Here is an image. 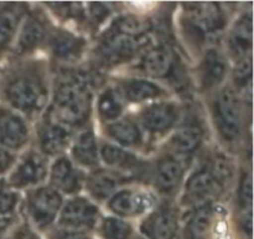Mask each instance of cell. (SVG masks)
Here are the masks:
<instances>
[{
    "label": "cell",
    "instance_id": "1",
    "mask_svg": "<svg viewBox=\"0 0 254 239\" xmlns=\"http://www.w3.org/2000/svg\"><path fill=\"white\" fill-rule=\"evenodd\" d=\"M2 104L25 118H39L51 98V78L46 62L16 60L0 74Z\"/></svg>",
    "mask_w": 254,
    "mask_h": 239
},
{
    "label": "cell",
    "instance_id": "2",
    "mask_svg": "<svg viewBox=\"0 0 254 239\" xmlns=\"http://www.w3.org/2000/svg\"><path fill=\"white\" fill-rule=\"evenodd\" d=\"M94 77L89 71L64 67L54 82L46 112L73 130L89 125L93 112Z\"/></svg>",
    "mask_w": 254,
    "mask_h": 239
},
{
    "label": "cell",
    "instance_id": "3",
    "mask_svg": "<svg viewBox=\"0 0 254 239\" xmlns=\"http://www.w3.org/2000/svg\"><path fill=\"white\" fill-rule=\"evenodd\" d=\"M180 21L184 36L191 46L208 49L225 32L227 14L218 2H185Z\"/></svg>",
    "mask_w": 254,
    "mask_h": 239
},
{
    "label": "cell",
    "instance_id": "4",
    "mask_svg": "<svg viewBox=\"0 0 254 239\" xmlns=\"http://www.w3.org/2000/svg\"><path fill=\"white\" fill-rule=\"evenodd\" d=\"M210 112L218 138L228 148L241 144L246 134V103L231 86L211 94Z\"/></svg>",
    "mask_w": 254,
    "mask_h": 239
},
{
    "label": "cell",
    "instance_id": "5",
    "mask_svg": "<svg viewBox=\"0 0 254 239\" xmlns=\"http://www.w3.org/2000/svg\"><path fill=\"white\" fill-rule=\"evenodd\" d=\"M150 32L131 35L111 25L99 37L93 51V62L98 68L111 69L139 59L153 45Z\"/></svg>",
    "mask_w": 254,
    "mask_h": 239
},
{
    "label": "cell",
    "instance_id": "6",
    "mask_svg": "<svg viewBox=\"0 0 254 239\" xmlns=\"http://www.w3.org/2000/svg\"><path fill=\"white\" fill-rule=\"evenodd\" d=\"M136 68L151 81L166 79L174 84L176 83V87L186 88L185 71L181 67L180 61L176 59L174 50L165 42H154L150 45L139 56Z\"/></svg>",
    "mask_w": 254,
    "mask_h": 239
},
{
    "label": "cell",
    "instance_id": "7",
    "mask_svg": "<svg viewBox=\"0 0 254 239\" xmlns=\"http://www.w3.org/2000/svg\"><path fill=\"white\" fill-rule=\"evenodd\" d=\"M64 201V196L49 185L26 190L24 210L27 220L37 230H46L59 218Z\"/></svg>",
    "mask_w": 254,
    "mask_h": 239
},
{
    "label": "cell",
    "instance_id": "8",
    "mask_svg": "<svg viewBox=\"0 0 254 239\" xmlns=\"http://www.w3.org/2000/svg\"><path fill=\"white\" fill-rule=\"evenodd\" d=\"M49 158L37 149L25 151L12 165L5 181L12 190H30L44 185L49 178Z\"/></svg>",
    "mask_w": 254,
    "mask_h": 239
},
{
    "label": "cell",
    "instance_id": "9",
    "mask_svg": "<svg viewBox=\"0 0 254 239\" xmlns=\"http://www.w3.org/2000/svg\"><path fill=\"white\" fill-rule=\"evenodd\" d=\"M159 203L158 195L146 187H122L107 201V207L119 218H133L148 215Z\"/></svg>",
    "mask_w": 254,
    "mask_h": 239
},
{
    "label": "cell",
    "instance_id": "10",
    "mask_svg": "<svg viewBox=\"0 0 254 239\" xmlns=\"http://www.w3.org/2000/svg\"><path fill=\"white\" fill-rule=\"evenodd\" d=\"M190 159L180 158L170 153H164L150 166V176L156 192L164 196H173L185 181Z\"/></svg>",
    "mask_w": 254,
    "mask_h": 239
},
{
    "label": "cell",
    "instance_id": "11",
    "mask_svg": "<svg viewBox=\"0 0 254 239\" xmlns=\"http://www.w3.org/2000/svg\"><path fill=\"white\" fill-rule=\"evenodd\" d=\"M180 118L181 107L176 102L155 101L141 109L136 121L143 133L160 136L176 128Z\"/></svg>",
    "mask_w": 254,
    "mask_h": 239
},
{
    "label": "cell",
    "instance_id": "12",
    "mask_svg": "<svg viewBox=\"0 0 254 239\" xmlns=\"http://www.w3.org/2000/svg\"><path fill=\"white\" fill-rule=\"evenodd\" d=\"M222 50L211 46L202 52L201 61L196 68L197 87L201 93L212 94L223 87L230 73V61Z\"/></svg>",
    "mask_w": 254,
    "mask_h": 239
},
{
    "label": "cell",
    "instance_id": "13",
    "mask_svg": "<svg viewBox=\"0 0 254 239\" xmlns=\"http://www.w3.org/2000/svg\"><path fill=\"white\" fill-rule=\"evenodd\" d=\"M101 212L96 202L77 195L64 201L57 220L62 230L87 232L96 227Z\"/></svg>",
    "mask_w": 254,
    "mask_h": 239
},
{
    "label": "cell",
    "instance_id": "14",
    "mask_svg": "<svg viewBox=\"0 0 254 239\" xmlns=\"http://www.w3.org/2000/svg\"><path fill=\"white\" fill-rule=\"evenodd\" d=\"M221 190L211 175L206 160L189 175L184 182L180 206L193 208L207 202H213L221 195Z\"/></svg>",
    "mask_w": 254,
    "mask_h": 239
},
{
    "label": "cell",
    "instance_id": "15",
    "mask_svg": "<svg viewBox=\"0 0 254 239\" xmlns=\"http://www.w3.org/2000/svg\"><path fill=\"white\" fill-rule=\"evenodd\" d=\"M50 29L51 27L41 15L32 11L27 12L10 47L12 57L15 60H22L34 54L41 45L46 44Z\"/></svg>",
    "mask_w": 254,
    "mask_h": 239
},
{
    "label": "cell",
    "instance_id": "16",
    "mask_svg": "<svg viewBox=\"0 0 254 239\" xmlns=\"http://www.w3.org/2000/svg\"><path fill=\"white\" fill-rule=\"evenodd\" d=\"M74 131L76 130L57 121L45 112L37 124V150L47 158L64 155L73 140Z\"/></svg>",
    "mask_w": 254,
    "mask_h": 239
},
{
    "label": "cell",
    "instance_id": "17",
    "mask_svg": "<svg viewBox=\"0 0 254 239\" xmlns=\"http://www.w3.org/2000/svg\"><path fill=\"white\" fill-rule=\"evenodd\" d=\"M179 208L171 201L159 202L140 225V232L146 239H174L179 230Z\"/></svg>",
    "mask_w": 254,
    "mask_h": 239
},
{
    "label": "cell",
    "instance_id": "18",
    "mask_svg": "<svg viewBox=\"0 0 254 239\" xmlns=\"http://www.w3.org/2000/svg\"><path fill=\"white\" fill-rule=\"evenodd\" d=\"M99 158L107 169L121 174L128 180L145 175L150 173V168H146L144 160H141L135 153L128 149L116 145L111 141H103L99 144Z\"/></svg>",
    "mask_w": 254,
    "mask_h": 239
},
{
    "label": "cell",
    "instance_id": "19",
    "mask_svg": "<svg viewBox=\"0 0 254 239\" xmlns=\"http://www.w3.org/2000/svg\"><path fill=\"white\" fill-rule=\"evenodd\" d=\"M46 45L55 61L64 67H71L83 57L87 50V40L83 36L64 29L51 27Z\"/></svg>",
    "mask_w": 254,
    "mask_h": 239
},
{
    "label": "cell",
    "instance_id": "20",
    "mask_svg": "<svg viewBox=\"0 0 254 239\" xmlns=\"http://www.w3.org/2000/svg\"><path fill=\"white\" fill-rule=\"evenodd\" d=\"M86 175L82 169L76 166L66 155L55 158L50 164L49 186L61 193L62 196H77L84 188Z\"/></svg>",
    "mask_w": 254,
    "mask_h": 239
},
{
    "label": "cell",
    "instance_id": "21",
    "mask_svg": "<svg viewBox=\"0 0 254 239\" xmlns=\"http://www.w3.org/2000/svg\"><path fill=\"white\" fill-rule=\"evenodd\" d=\"M31 130L27 119L9 107L0 104V146L11 153L29 144Z\"/></svg>",
    "mask_w": 254,
    "mask_h": 239
},
{
    "label": "cell",
    "instance_id": "22",
    "mask_svg": "<svg viewBox=\"0 0 254 239\" xmlns=\"http://www.w3.org/2000/svg\"><path fill=\"white\" fill-rule=\"evenodd\" d=\"M253 15L251 11L242 12L233 22L226 39V55L235 62L252 56Z\"/></svg>",
    "mask_w": 254,
    "mask_h": 239
},
{
    "label": "cell",
    "instance_id": "23",
    "mask_svg": "<svg viewBox=\"0 0 254 239\" xmlns=\"http://www.w3.org/2000/svg\"><path fill=\"white\" fill-rule=\"evenodd\" d=\"M205 141V131L198 121L191 120L181 124L173 131L166 141V153L180 158L190 159L197 153Z\"/></svg>",
    "mask_w": 254,
    "mask_h": 239
},
{
    "label": "cell",
    "instance_id": "24",
    "mask_svg": "<svg viewBox=\"0 0 254 239\" xmlns=\"http://www.w3.org/2000/svg\"><path fill=\"white\" fill-rule=\"evenodd\" d=\"M71 160L79 169H87L92 171L99 168V144L94 134L93 128L87 125L74 133L73 140L71 143Z\"/></svg>",
    "mask_w": 254,
    "mask_h": 239
},
{
    "label": "cell",
    "instance_id": "25",
    "mask_svg": "<svg viewBox=\"0 0 254 239\" xmlns=\"http://www.w3.org/2000/svg\"><path fill=\"white\" fill-rule=\"evenodd\" d=\"M117 88L126 103L140 104L151 101H160L168 96V91L158 82L145 77H128L119 79Z\"/></svg>",
    "mask_w": 254,
    "mask_h": 239
},
{
    "label": "cell",
    "instance_id": "26",
    "mask_svg": "<svg viewBox=\"0 0 254 239\" xmlns=\"http://www.w3.org/2000/svg\"><path fill=\"white\" fill-rule=\"evenodd\" d=\"M128 179L109 169L97 168L86 175L84 190L92 200L97 202H107Z\"/></svg>",
    "mask_w": 254,
    "mask_h": 239
},
{
    "label": "cell",
    "instance_id": "27",
    "mask_svg": "<svg viewBox=\"0 0 254 239\" xmlns=\"http://www.w3.org/2000/svg\"><path fill=\"white\" fill-rule=\"evenodd\" d=\"M104 134L111 143L124 149H138L144 145V133L138 121L130 117H122L104 125Z\"/></svg>",
    "mask_w": 254,
    "mask_h": 239
},
{
    "label": "cell",
    "instance_id": "28",
    "mask_svg": "<svg viewBox=\"0 0 254 239\" xmlns=\"http://www.w3.org/2000/svg\"><path fill=\"white\" fill-rule=\"evenodd\" d=\"M26 14V6L20 2L0 5V56L11 47Z\"/></svg>",
    "mask_w": 254,
    "mask_h": 239
},
{
    "label": "cell",
    "instance_id": "29",
    "mask_svg": "<svg viewBox=\"0 0 254 239\" xmlns=\"http://www.w3.org/2000/svg\"><path fill=\"white\" fill-rule=\"evenodd\" d=\"M238 211V226L251 239L252 237V211H253V182L252 173L243 169L240 174L236 191Z\"/></svg>",
    "mask_w": 254,
    "mask_h": 239
},
{
    "label": "cell",
    "instance_id": "30",
    "mask_svg": "<svg viewBox=\"0 0 254 239\" xmlns=\"http://www.w3.org/2000/svg\"><path fill=\"white\" fill-rule=\"evenodd\" d=\"M126 101L122 97L117 86L104 87L98 94L96 102V111L98 118L104 124L112 123L117 119L122 118L126 109Z\"/></svg>",
    "mask_w": 254,
    "mask_h": 239
},
{
    "label": "cell",
    "instance_id": "31",
    "mask_svg": "<svg viewBox=\"0 0 254 239\" xmlns=\"http://www.w3.org/2000/svg\"><path fill=\"white\" fill-rule=\"evenodd\" d=\"M206 163L221 192L228 190L236 178V166L232 158L223 150H213L206 158Z\"/></svg>",
    "mask_w": 254,
    "mask_h": 239
},
{
    "label": "cell",
    "instance_id": "32",
    "mask_svg": "<svg viewBox=\"0 0 254 239\" xmlns=\"http://www.w3.org/2000/svg\"><path fill=\"white\" fill-rule=\"evenodd\" d=\"M216 206L213 202L203 203L191 208L186 221V235L190 239H202L208 233L215 221Z\"/></svg>",
    "mask_w": 254,
    "mask_h": 239
},
{
    "label": "cell",
    "instance_id": "33",
    "mask_svg": "<svg viewBox=\"0 0 254 239\" xmlns=\"http://www.w3.org/2000/svg\"><path fill=\"white\" fill-rule=\"evenodd\" d=\"M235 63L232 72L233 86L231 87L237 92L238 96L246 103V93L251 97V88H252V56L246 57Z\"/></svg>",
    "mask_w": 254,
    "mask_h": 239
},
{
    "label": "cell",
    "instance_id": "34",
    "mask_svg": "<svg viewBox=\"0 0 254 239\" xmlns=\"http://www.w3.org/2000/svg\"><path fill=\"white\" fill-rule=\"evenodd\" d=\"M99 233L103 239H131L134 230L128 221L116 216L102 218Z\"/></svg>",
    "mask_w": 254,
    "mask_h": 239
},
{
    "label": "cell",
    "instance_id": "35",
    "mask_svg": "<svg viewBox=\"0 0 254 239\" xmlns=\"http://www.w3.org/2000/svg\"><path fill=\"white\" fill-rule=\"evenodd\" d=\"M20 201V193L12 190L6 181L0 179V217L14 215Z\"/></svg>",
    "mask_w": 254,
    "mask_h": 239
},
{
    "label": "cell",
    "instance_id": "36",
    "mask_svg": "<svg viewBox=\"0 0 254 239\" xmlns=\"http://www.w3.org/2000/svg\"><path fill=\"white\" fill-rule=\"evenodd\" d=\"M111 5L103 2H91L84 6V16L93 29L101 26L111 15Z\"/></svg>",
    "mask_w": 254,
    "mask_h": 239
},
{
    "label": "cell",
    "instance_id": "37",
    "mask_svg": "<svg viewBox=\"0 0 254 239\" xmlns=\"http://www.w3.org/2000/svg\"><path fill=\"white\" fill-rule=\"evenodd\" d=\"M15 161H16L15 154L0 146V176L9 173L11 170L12 165L15 164Z\"/></svg>",
    "mask_w": 254,
    "mask_h": 239
},
{
    "label": "cell",
    "instance_id": "38",
    "mask_svg": "<svg viewBox=\"0 0 254 239\" xmlns=\"http://www.w3.org/2000/svg\"><path fill=\"white\" fill-rule=\"evenodd\" d=\"M9 239H40V237L29 226L22 225L10 236Z\"/></svg>",
    "mask_w": 254,
    "mask_h": 239
},
{
    "label": "cell",
    "instance_id": "39",
    "mask_svg": "<svg viewBox=\"0 0 254 239\" xmlns=\"http://www.w3.org/2000/svg\"><path fill=\"white\" fill-rule=\"evenodd\" d=\"M54 239H91L86 235V232H78V231L61 230L55 233Z\"/></svg>",
    "mask_w": 254,
    "mask_h": 239
},
{
    "label": "cell",
    "instance_id": "40",
    "mask_svg": "<svg viewBox=\"0 0 254 239\" xmlns=\"http://www.w3.org/2000/svg\"><path fill=\"white\" fill-rule=\"evenodd\" d=\"M185 239H190V238H185Z\"/></svg>",
    "mask_w": 254,
    "mask_h": 239
}]
</instances>
